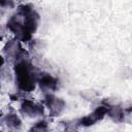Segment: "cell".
<instances>
[{"label":"cell","mask_w":132,"mask_h":132,"mask_svg":"<svg viewBox=\"0 0 132 132\" xmlns=\"http://www.w3.org/2000/svg\"><path fill=\"white\" fill-rule=\"evenodd\" d=\"M39 19L38 12L31 4H22L18 6L16 12L7 21L6 27L19 40L27 42L36 32Z\"/></svg>","instance_id":"cell-1"},{"label":"cell","mask_w":132,"mask_h":132,"mask_svg":"<svg viewBox=\"0 0 132 132\" xmlns=\"http://www.w3.org/2000/svg\"><path fill=\"white\" fill-rule=\"evenodd\" d=\"M13 73L15 86L20 91L25 93L34 91L37 85L39 72L27 58H23L14 62Z\"/></svg>","instance_id":"cell-2"},{"label":"cell","mask_w":132,"mask_h":132,"mask_svg":"<svg viewBox=\"0 0 132 132\" xmlns=\"http://www.w3.org/2000/svg\"><path fill=\"white\" fill-rule=\"evenodd\" d=\"M43 103L45 104V106L48 108L50 111V116L51 117H57L59 116L65 108L66 103L62 98L56 97L54 94L47 92L44 94V98H43Z\"/></svg>","instance_id":"cell-3"},{"label":"cell","mask_w":132,"mask_h":132,"mask_svg":"<svg viewBox=\"0 0 132 132\" xmlns=\"http://www.w3.org/2000/svg\"><path fill=\"white\" fill-rule=\"evenodd\" d=\"M107 113V106L106 105H100L98 107H96L91 113H89L88 116H85L82 118H80L79 120H77V125L81 126V127H90L95 125L97 122L101 121Z\"/></svg>","instance_id":"cell-4"},{"label":"cell","mask_w":132,"mask_h":132,"mask_svg":"<svg viewBox=\"0 0 132 132\" xmlns=\"http://www.w3.org/2000/svg\"><path fill=\"white\" fill-rule=\"evenodd\" d=\"M20 111L28 118H36L44 113V108L41 104L36 103L30 99H24L21 103Z\"/></svg>","instance_id":"cell-5"},{"label":"cell","mask_w":132,"mask_h":132,"mask_svg":"<svg viewBox=\"0 0 132 132\" xmlns=\"http://www.w3.org/2000/svg\"><path fill=\"white\" fill-rule=\"evenodd\" d=\"M37 85L43 92H55L59 89V79L47 72H39Z\"/></svg>","instance_id":"cell-6"},{"label":"cell","mask_w":132,"mask_h":132,"mask_svg":"<svg viewBox=\"0 0 132 132\" xmlns=\"http://www.w3.org/2000/svg\"><path fill=\"white\" fill-rule=\"evenodd\" d=\"M107 106V116L117 123H122L125 121V108H123L121 105H110L105 104Z\"/></svg>","instance_id":"cell-7"},{"label":"cell","mask_w":132,"mask_h":132,"mask_svg":"<svg viewBox=\"0 0 132 132\" xmlns=\"http://www.w3.org/2000/svg\"><path fill=\"white\" fill-rule=\"evenodd\" d=\"M3 121H4V123L6 124V126L9 129L19 130L22 127V121L19 118V116H16L15 113H7L4 117Z\"/></svg>","instance_id":"cell-8"},{"label":"cell","mask_w":132,"mask_h":132,"mask_svg":"<svg viewBox=\"0 0 132 132\" xmlns=\"http://www.w3.org/2000/svg\"><path fill=\"white\" fill-rule=\"evenodd\" d=\"M47 130V122L44 120L38 121L35 125L30 129V131H46Z\"/></svg>","instance_id":"cell-9"},{"label":"cell","mask_w":132,"mask_h":132,"mask_svg":"<svg viewBox=\"0 0 132 132\" xmlns=\"http://www.w3.org/2000/svg\"><path fill=\"white\" fill-rule=\"evenodd\" d=\"M0 7L13 8L14 7V0H0Z\"/></svg>","instance_id":"cell-10"},{"label":"cell","mask_w":132,"mask_h":132,"mask_svg":"<svg viewBox=\"0 0 132 132\" xmlns=\"http://www.w3.org/2000/svg\"><path fill=\"white\" fill-rule=\"evenodd\" d=\"M4 62H5V60H4V58H3V56L0 54V68L4 65Z\"/></svg>","instance_id":"cell-11"},{"label":"cell","mask_w":132,"mask_h":132,"mask_svg":"<svg viewBox=\"0 0 132 132\" xmlns=\"http://www.w3.org/2000/svg\"><path fill=\"white\" fill-rule=\"evenodd\" d=\"M0 117H1V112H0Z\"/></svg>","instance_id":"cell-12"},{"label":"cell","mask_w":132,"mask_h":132,"mask_svg":"<svg viewBox=\"0 0 132 132\" xmlns=\"http://www.w3.org/2000/svg\"><path fill=\"white\" fill-rule=\"evenodd\" d=\"M0 88H1V85H0Z\"/></svg>","instance_id":"cell-13"}]
</instances>
